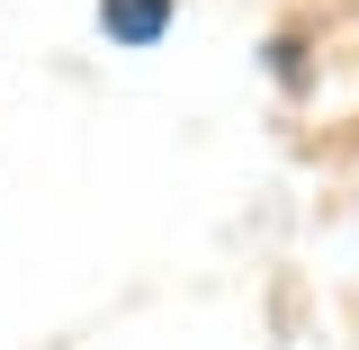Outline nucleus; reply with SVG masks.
I'll return each instance as SVG.
<instances>
[{"label": "nucleus", "instance_id": "obj_1", "mask_svg": "<svg viewBox=\"0 0 359 350\" xmlns=\"http://www.w3.org/2000/svg\"><path fill=\"white\" fill-rule=\"evenodd\" d=\"M162 9H171V0H99V18H108L126 45H153V36H162Z\"/></svg>", "mask_w": 359, "mask_h": 350}]
</instances>
